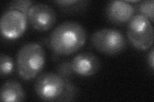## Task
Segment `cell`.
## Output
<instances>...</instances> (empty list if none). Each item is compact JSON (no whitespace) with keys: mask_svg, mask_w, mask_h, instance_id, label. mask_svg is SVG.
Returning a JSON list of instances; mask_svg holds the SVG:
<instances>
[{"mask_svg":"<svg viewBox=\"0 0 154 102\" xmlns=\"http://www.w3.org/2000/svg\"><path fill=\"white\" fill-rule=\"evenodd\" d=\"M45 52L42 47L37 43L24 45L17 52L16 66L19 75L24 80L36 77L44 68Z\"/></svg>","mask_w":154,"mask_h":102,"instance_id":"obj_2","label":"cell"},{"mask_svg":"<svg viewBox=\"0 0 154 102\" xmlns=\"http://www.w3.org/2000/svg\"><path fill=\"white\" fill-rule=\"evenodd\" d=\"M91 43L98 51L109 56L119 54L127 46L123 33L112 28H103L94 32L91 36Z\"/></svg>","mask_w":154,"mask_h":102,"instance_id":"obj_5","label":"cell"},{"mask_svg":"<svg viewBox=\"0 0 154 102\" xmlns=\"http://www.w3.org/2000/svg\"><path fill=\"white\" fill-rule=\"evenodd\" d=\"M28 17L21 12L7 10L1 18L0 30L2 35L10 40L18 38L25 31Z\"/></svg>","mask_w":154,"mask_h":102,"instance_id":"obj_6","label":"cell"},{"mask_svg":"<svg viewBox=\"0 0 154 102\" xmlns=\"http://www.w3.org/2000/svg\"><path fill=\"white\" fill-rule=\"evenodd\" d=\"M136 10L126 1H110L105 8V15L109 20L116 24H122L131 20Z\"/></svg>","mask_w":154,"mask_h":102,"instance_id":"obj_9","label":"cell"},{"mask_svg":"<svg viewBox=\"0 0 154 102\" xmlns=\"http://www.w3.org/2000/svg\"><path fill=\"white\" fill-rule=\"evenodd\" d=\"M14 69V62L12 58L7 54H1L0 56V73L3 77L11 74Z\"/></svg>","mask_w":154,"mask_h":102,"instance_id":"obj_13","label":"cell"},{"mask_svg":"<svg viewBox=\"0 0 154 102\" xmlns=\"http://www.w3.org/2000/svg\"><path fill=\"white\" fill-rule=\"evenodd\" d=\"M153 0H146L139 2L137 9L140 14L147 17L151 22H153Z\"/></svg>","mask_w":154,"mask_h":102,"instance_id":"obj_14","label":"cell"},{"mask_svg":"<svg viewBox=\"0 0 154 102\" xmlns=\"http://www.w3.org/2000/svg\"><path fill=\"white\" fill-rule=\"evenodd\" d=\"M75 74L83 77H89L97 73L100 67L98 57L89 52H81L71 61Z\"/></svg>","mask_w":154,"mask_h":102,"instance_id":"obj_8","label":"cell"},{"mask_svg":"<svg viewBox=\"0 0 154 102\" xmlns=\"http://www.w3.org/2000/svg\"><path fill=\"white\" fill-rule=\"evenodd\" d=\"M87 33L80 24L66 21L57 26L49 37L51 50L59 55H70L84 46Z\"/></svg>","mask_w":154,"mask_h":102,"instance_id":"obj_1","label":"cell"},{"mask_svg":"<svg viewBox=\"0 0 154 102\" xmlns=\"http://www.w3.org/2000/svg\"><path fill=\"white\" fill-rule=\"evenodd\" d=\"M27 17L32 27L41 32L50 30L57 21V14L54 8L41 3L33 4L29 9Z\"/></svg>","mask_w":154,"mask_h":102,"instance_id":"obj_7","label":"cell"},{"mask_svg":"<svg viewBox=\"0 0 154 102\" xmlns=\"http://www.w3.org/2000/svg\"><path fill=\"white\" fill-rule=\"evenodd\" d=\"M62 11L67 13H79L85 11L88 7L89 1L84 0H60L55 1Z\"/></svg>","mask_w":154,"mask_h":102,"instance_id":"obj_11","label":"cell"},{"mask_svg":"<svg viewBox=\"0 0 154 102\" xmlns=\"http://www.w3.org/2000/svg\"><path fill=\"white\" fill-rule=\"evenodd\" d=\"M33 4V1L28 0H16L8 4L7 9L21 12L27 16L29 9Z\"/></svg>","mask_w":154,"mask_h":102,"instance_id":"obj_12","label":"cell"},{"mask_svg":"<svg viewBox=\"0 0 154 102\" xmlns=\"http://www.w3.org/2000/svg\"><path fill=\"white\" fill-rule=\"evenodd\" d=\"M0 98L4 102L23 101L25 100V93L19 82L10 80L2 86Z\"/></svg>","mask_w":154,"mask_h":102,"instance_id":"obj_10","label":"cell"},{"mask_svg":"<svg viewBox=\"0 0 154 102\" xmlns=\"http://www.w3.org/2000/svg\"><path fill=\"white\" fill-rule=\"evenodd\" d=\"M154 49L153 48H152V50L150 51V53L148 54V61L149 63V65L151 67V68L153 70L154 69V60H153V56H154Z\"/></svg>","mask_w":154,"mask_h":102,"instance_id":"obj_17","label":"cell"},{"mask_svg":"<svg viewBox=\"0 0 154 102\" xmlns=\"http://www.w3.org/2000/svg\"><path fill=\"white\" fill-rule=\"evenodd\" d=\"M78 93V89L76 86L72 83L69 79H67L66 91L62 96L61 101H74L76 98Z\"/></svg>","mask_w":154,"mask_h":102,"instance_id":"obj_15","label":"cell"},{"mask_svg":"<svg viewBox=\"0 0 154 102\" xmlns=\"http://www.w3.org/2000/svg\"><path fill=\"white\" fill-rule=\"evenodd\" d=\"M127 36L132 45L139 50H147L153 43V28L149 19L140 13L128 21Z\"/></svg>","mask_w":154,"mask_h":102,"instance_id":"obj_4","label":"cell"},{"mask_svg":"<svg viewBox=\"0 0 154 102\" xmlns=\"http://www.w3.org/2000/svg\"><path fill=\"white\" fill-rule=\"evenodd\" d=\"M57 74H59L65 79H68L73 75V74H75L73 68H72L71 62L69 61H65L61 63L57 66Z\"/></svg>","mask_w":154,"mask_h":102,"instance_id":"obj_16","label":"cell"},{"mask_svg":"<svg viewBox=\"0 0 154 102\" xmlns=\"http://www.w3.org/2000/svg\"><path fill=\"white\" fill-rule=\"evenodd\" d=\"M67 79L55 73H44L37 77L34 90L38 98L46 101H61Z\"/></svg>","mask_w":154,"mask_h":102,"instance_id":"obj_3","label":"cell"}]
</instances>
